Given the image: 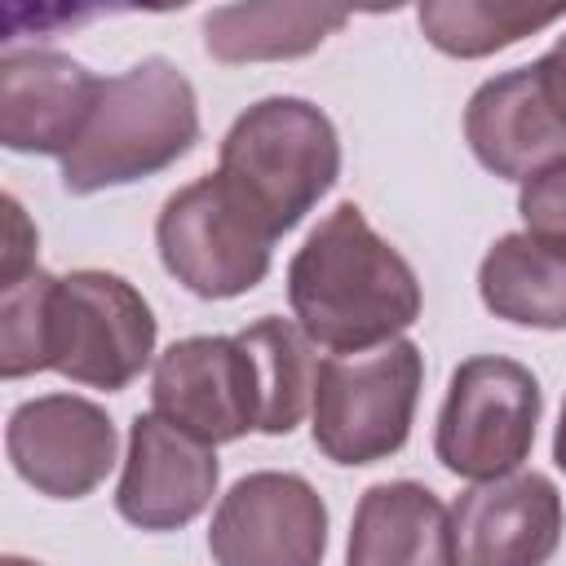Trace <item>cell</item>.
I'll return each mask as SVG.
<instances>
[{
	"label": "cell",
	"mask_w": 566,
	"mask_h": 566,
	"mask_svg": "<svg viewBox=\"0 0 566 566\" xmlns=\"http://www.w3.org/2000/svg\"><path fill=\"white\" fill-rule=\"evenodd\" d=\"M292 323L327 354H367L398 340L424 310L411 261L376 234L367 212L345 199L305 234L287 261Z\"/></svg>",
	"instance_id": "obj_1"
},
{
	"label": "cell",
	"mask_w": 566,
	"mask_h": 566,
	"mask_svg": "<svg viewBox=\"0 0 566 566\" xmlns=\"http://www.w3.org/2000/svg\"><path fill=\"white\" fill-rule=\"evenodd\" d=\"M199 142V97L186 71L168 57H142L102 80L97 111L80 146L62 159L66 195H97L146 181Z\"/></svg>",
	"instance_id": "obj_2"
},
{
	"label": "cell",
	"mask_w": 566,
	"mask_h": 566,
	"mask_svg": "<svg viewBox=\"0 0 566 566\" xmlns=\"http://www.w3.org/2000/svg\"><path fill=\"white\" fill-rule=\"evenodd\" d=\"M217 172L252 203V212L274 234H287L340 177L336 124L305 97H261L226 128Z\"/></svg>",
	"instance_id": "obj_3"
},
{
	"label": "cell",
	"mask_w": 566,
	"mask_h": 566,
	"mask_svg": "<svg viewBox=\"0 0 566 566\" xmlns=\"http://www.w3.org/2000/svg\"><path fill=\"white\" fill-rule=\"evenodd\" d=\"M420 389H424V354L407 336L367 354L318 358L314 402H310L314 447L345 469H363L398 455L407 447Z\"/></svg>",
	"instance_id": "obj_4"
},
{
	"label": "cell",
	"mask_w": 566,
	"mask_h": 566,
	"mask_svg": "<svg viewBox=\"0 0 566 566\" xmlns=\"http://www.w3.org/2000/svg\"><path fill=\"white\" fill-rule=\"evenodd\" d=\"M159 318L115 270H71L53 279L44 310V371L119 394L155 358Z\"/></svg>",
	"instance_id": "obj_5"
},
{
	"label": "cell",
	"mask_w": 566,
	"mask_h": 566,
	"mask_svg": "<svg viewBox=\"0 0 566 566\" xmlns=\"http://www.w3.org/2000/svg\"><path fill=\"white\" fill-rule=\"evenodd\" d=\"M274 243L279 234L221 172L172 190L155 217L164 270L199 301H234L252 292L270 274Z\"/></svg>",
	"instance_id": "obj_6"
},
{
	"label": "cell",
	"mask_w": 566,
	"mask_h": 566,
	"mask_svg": "<svg viewBox=\"0 0 566 566\" xmlns=\"http://www.w3.org/2000/svg\"><path fill=\"white\" fill-rule=\"evenodd\" d=\"M544 411V389L535 371L504 354L464 358L438 407L433 455L451 478L491 482L517 473L535 447V424Z\"/></svg>",
	"instance_id": "obj_7"
},
{
	"label": "cell",
	"mask_w": 566,
	"mask_h": 566,
	"mask_svg": "<svg viewBox=\"0 0 566 566\" xmlns=\"http://www.w3.org/2000/svg\"><path fill=\"white\" fill-rule=\"evenodd\" d=\"M150 411L208 447L261 433V371L234 336H181L150 371Z\"/></svg>",
	"instance_id": "obj_8"
},
{
	"label": "cell",
	"mask_w": 566,
	"mask_h": 566,
	"mask_svg": "<svg viewBox=\"0 0 566 566\" xmlns=\"http://www.w3.org/2000/svg\"><path fill=\"white\" fill-rule=\"evenodd\" d=\"M208 553L212 566H323L327 504L301 473H243L212 509Z\"/></svg>",
	"instance_id": "obj_9"
},
{
	"label": "cell",
	"mask_w": 566,
	"mask_h": 566,
	"mask_svg": "<svg viewBox=\"0 0 566 566\" xmlns=\"http://www.w3.org/2000/svg\"><path fill=\"white\" fill-rule=\"evenodd\" d=\"M4 455L35 495L84 500L115 469L119 433L102 402L84 394H40L9 411Z\"/></svg>",
	"instance_id": "obj_10"
},
{
	"label": "cell",
	"mask_w": 566,
	"mask_h": 566,
	"mask_svg": "<svg viewBox=\"0 0 566 566\" xmlns=\"http://www.w3.org/2000/svg\"><path fill=\"white\" fill-rule=\"evenodd\" d=\"M464 142L486 172L517 186L566 159V102L539 57L473 88L464 106Z\"/></svg>",
	"instance_id": "obj_11"
},
{
	"label": "cell",
	"mask_w": 566,
	"mask_h": 566,
	"mask_svg": "<svg viewBox=\"0 0 566 566\" xmlns=\"http://www.w3.org/2000/svg\"><path fill=\"white\" fill-rule=\"evenodd\" d=\"M217 447L168 424L155 411H137L128 424V451L115 486V513L150 535L190 526L217 495Z\"/></svg>",
	"instance_id": "obj_12"
},
{
	"label": "cell",
	"mask_w": 566,
	"mask_h": 566,
	"mask_svg": "<svg viewBox=\"0 0 566 566\" xmlns=\"http://www.w3.org/2000/svg\"><path fill=\"white\" fill-rule=\"evenodd\" d=\"M451 531L455 566H548L566 531L562 491L535 469L473 482L451 504Z\"/></svg>",
	"instance_id": "obj_13"
},
{
	"label": "cell",
	"mask_w": 566,
	"mask_h": 566,
	"mask_svg": "<svg viewBox=\"0 0 566 566\" xmlns=\"http://www.w3.org/2000/svg\"><path fill=\"white\" fill-rule=\"evenodd\" d=\"M102 97V80L57 49L0 53V146L66 159Z\"/></svg>",
	"instance_id": "obj_14"
},
{
	"label": "cell",
	"mask_w": 566,
	"mask_h": 566,
	"mask_svg": "<svg viewBox=\"0 0 566 566\" xmlns=\"http://www.w3.org/2000/svg\"><path fill=\"white\" fill-rule=\"evenodd\" d=\"M345 566H455L451 509L411 478L367 486L349 517Z\"/></svg>",
	"instance_id": "obj_15"
},
{
	"label": "cell",
	"mask_w": 566,
	"mask_h": 566,
	"mask_svg": "<svg viewBox=\"0 0 566 566\" xmlns=\"http://www.w3.org/2000/svg\"><path fill=\"white\" fill-rule=\"evenodd\" d=\"M482 305L517 327L562 332L566 327V239L513 230L500 234L478 265Z\"/></svg>",
	"instance_id": "obj_16"
},
{
	"label": "cell",
	"mask_w": 566,
	"mask_h": 566,
	"mask_svg": "<svg viewBox=\"0 0 566 566\" xmlns=\"http://www.w3.org/2000/svg\"><path fill=\"white\" fill-rule=\"evenodd\" d=\"M345 22H349V13L336 4H301V0L221 4L203 18V49L221 66L292 62V57L314 53Z\"/></svg>",
	"instance_id": "obj_17"
},
{
	"label": "cell",
	"mask_w": 566,
	"mask_h": 566,
	"mask_svg": "<svg viewBox=\"0 0 566 566\" xmlns=\"http://www.w3.org/2000/svg\"><path fill=\"white\" fill-rule=\"evenodd\" d=\"M557 18H566V4H522V0H424L416 9V22L424 31V40L460 62L473 57H491L544 27H553Z\"/></svg>",
	"instance_id": "obj_18"
},
{
	"label": "cell",
	"mask_w": 566,
	"mask_h": 566,
	"mask_svg": "<svg viewBox=\"0 0 566 566\" xmlns=\"http://www.w3.org/2000/svg\"><path fill=\"white\" fill-rule=\"evenodd\" d=\"M239 340L252 349L256 371H261V433L270 438H287L314 402V376H318V358L310 354L305 332L292 318L265 314L248 327H239Z\"/></svg>",
	"instance_id": "obj_19"
},
{
	"label": "cell",
	"mask_w": 566,
	"mask_h": 566,
	"mask_svg": "<svg viewBox=\"0 0 566 566\" xmlns=\"http://www.w3.org/2000/svg\"><path fill=\"white\" fill-rule=\"evenodd\" d=\"M49 270H31L13 283H0V376L22 380L44 371V310L53 292Z\"/></svg>",
	"instance_id": "obj_20"
},
{
	"label": "cell",
	"mask_w": 566,
	"mask_h": 566,
	"mask_svg": "<svg viewBox=\"0 0 566 566\" xmlns=\"http://www.w3.org/2000/svg\"><path fill=\"white\" fill-rule=\"evenodd\" d=\"M517 212H522L526 230L566 239V159H557L544 172H535L531 181H522Z\"/></svg>",
	"instance_id": "obj_21"
},
{
	"label": "cell",
	"mask_w": 566,
	"mask_h": 566,
	"mask_svg": "<svg viewBox=\"0 0 566 566\" xmlns=\"http://www.w3.org/2000/svg\"><path fill=\"white\" fill-rule=\"evenodd\" d=\"M4 252H0V283H13L22 274L35 270V248H40V230L31 226L27 208L18 203V195H4Z\"/></svg>",
	"instance_id": "obj_22"
},
{
	"label": "cell",
	"mask_w": 566,
	"mask_h": 566,
	"mask_svg": "<svg viewBox=\"0 0 566 566\" xmlns=\"http://www.w3.org/2000/svg\"><path fill=\"white\" fill-rule=\"evenodd\" d=\"M544 62V71H548V80H553V88H557V97L566 102V35H557V44L539 57Z\"/></svg>",
	"instance_id": "obj_23"
},
{
	"label": "cell",
	"mask_w": 566,
	"mask_h": 566,
	"mask_svg": "<svg viewBox=\"0 0 566 566\" xmlns=\"http://www.w3.org/2000/svg\"><path fill=\"white\" fill-rule=\"evenodd\" d=\"M553 460L566 473V402H562V420H557V433H553Z\"/></svg>",
	"instance_id": "obj_24"
},
{
	"label": "cell",
	"mask_w": 566,
	"mask_h": 566,
	"mask_svg": "<svg viewBox=\"0 0 566 566\" xmlns=\"http://www.w3.org/2000/svg\"><path fill=\"white\" fill-rule=\"evenodd\" d=\"M0 566H44V562H31V557H22V553H4Z\"/></svg>",
	"instance_id": "obj_25"
}]
</instances>
